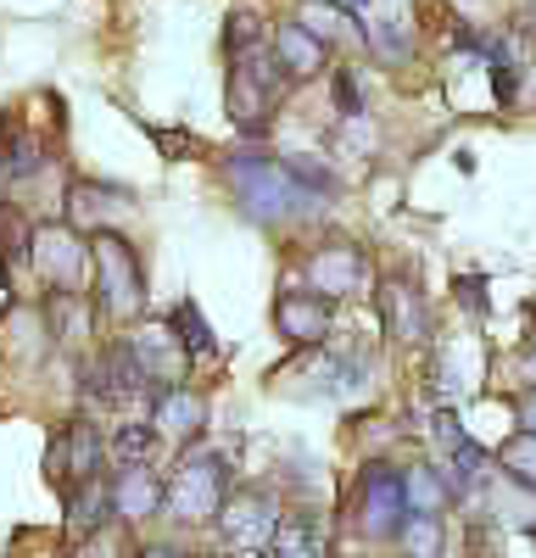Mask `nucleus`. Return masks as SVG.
Segmentation results:
<instances>
[{"label":"nucleus","mask_w":536,"mask_h":558,"mask_svg":"<svg viewBox=\"0 0 536 558\" xmlns=\"http://www.w3.org/2000/svg\"><path fill=\"white\" fill-rule=\"evenodd\" d=\"M141 558H185V553H173V547H151V553H141Z\"/></svg>","instance_id":"obj_22"},{"label":"nucleus","mask_w":536,"mask_h":558,"mask_svg":"<svg viewBox=\"0 0 536 558\" xmlns=\"http://www.w3.org/2000/svg\"><path fill=\"white\" fill-rule=\"evenodd\" d=\"M275 324H280V336L296 341V347H319L330 336V307L313 296V291H280L275 302Z\"/></svg>","instance_id":"obj_8"},{"label":"nucleus","mask_w":536,"mask_h":558,"mask_svg":"<svg viewBox=\"0 0 536 558\" xmlns=\"http://www.w3.org/2000/svg\"><path fill=\"white\" fill-rule=\"evenodd\" d=\"M223 536H230L235 547H268L280 536V525H275V502H268L263 492H241V497H223Z\"/></svg>","instance_id":"obj_6"},{"label":"nucleus","mask_w":536,"mask_h":558,"mask_svg":"<svg viewBox=\"0 0 536 558\" xmlns=\"http://www.w3.org/2000/svg\"><path fill=\"white\" fill-rule=\"evenodd\" d=\"M202 418H207V408H202V397L196 391H162L157 397V430H168V436H179V441H191L196 430H202Z\"/></svg>","instance_id":"obj_13"},{"label":"nucleus","mask_w":536,"mask_h":558,"mask_svg":"<svg viewBox=\"0 0 536 558\" xmlns=\"http://www.w3.org/2000/svg\"><path fill=\"white\" fill-rule=\"evenodd\" d=\"M520 425H525V436H536V391L520 397Z\"/></svg>","instance_id":"obj_21"},{"label":"nucleus","mask_w":536,"mask_h":558,"mask_svg":"<svg viewBox=\"0 0 536 558\" xmlns=\"http://www.w3.org/2000/svg\"><path fill=\"white\" fill-rule=\"evenodd\" d=\"M498 463H503V470H509L520 486H531V492H536V436H525V430H520V436L498 452Z\"/></svg>","instance_id":"obj_18"},{"label":"nucleus","mask_w":536,"mask_h":558,"mask_svg":"<svg viewBox=\"0 0 536 558\" xmlns=\"http://www.w3.org/2000/svg\"><path fill=\"white\" fill-rule=\"evenodd\" d=\"M386 313H391L397 341H425V302H419L414 286H391L386 291Z\"/></svg>","instance_id":"obj_15"},{"label":"nucleus","mask_w":536,"mask_h":558,"mask_svg":"<svg viewBox=\"0 0 536 558\" xmlns=\"http://www.w3.org/2000/svg\"><path fill=\"white\" fill-rule=\"evenodd\" d=\"M151 140L168 151V157H196L202 151V140H191V134H173V129H151Z\"/></svg>","instance_id":"obj_19"},{"label":"nucleus","mask_w":536,"mask_h":558,"mask_svg":"<svg viewBox=\"0 0 536 558\" xmlns=\"http://www.w3.org/2000/svg\"><path fill=\"white\" fill-rule=\"evenodd\" d=\"M157 508H162V481L151 470H118V481H112V514L146 520V514H157Z\"/></svg>","instance_id":"obj_12"},{"label":"nucleus","mask_w":536,"mask_h":558,"mask_svg":"<svg viewBox=\"0 0 536 558\" xmlns=\"http://www.w3.org/2000/svg\"><path fill=\"white\" fill-rule=\"evenodd\" d=\"M357 274H364L357 246H325V252H313V263H307V279H313V291H319V296L357 291Z\"/></svg>","instance_id":"obj_10"},{"label":"nucleus","mask_w":536,"mask_h":558,"mask_svg":"<svg viewBox=\"0 0 536 558\" xmlns=\"http://www.w3.org/2000/svg\"><path fill=\"white\" fill-rule=\"evenodd\" d=\"M402 520H409L402 470H386V463H375V470L364 475V525H369L375 536H391V531H402Z\"/></svg>","instance_id":"obj_7"},{"label":"nucleus","mask_w":536,"mask_h":558,"mask_svg":"<svg viewBox=\"0 0 536 558\" xmlns=\"http://www.w3.org/2000/svg\"><path fill=\"white\" fill-rule=\"evenodd\" d=\"M45 330L57 341H84L96 330V302L84 291H45Z\"/></svg>","instance_id":"obj_11"},{"label":"nucleus","mask_w":536,"mask_h":558,"mask_svg":"<svg viewBox=\"0 0 536 558\" xmlns=\"http://www.w3.org/2000/svg\"><path fill=\"white\" fill-rule=\"evenodd\" d=\"M223 486H230V463L218 452H191L162 481V508H173V520H212L223 508Z\"/></svg>","instance_id":"obj_3"},{"label":"nucleus","mask_w":536,"mask_h":558,"mask_svg":"<svg viewBox=\"0 0 536 558\" xmlns=\"http://www.w3.org/2000/svg\"><path fill=\"white\" fill-rule=\"evenodd\" d=\"M151 441H157V430L151 425H118V436H112V458H118V470H146V458H151Z\"/></svg>","instance_id":"obj_16"},{"label":"nucleus","mask_w":536,"mask_h":558,"mask_svg":"<svg viewBox=\"0 0 536 558\" xmlns=\"http://www.w3.org/2000/svg\"><path fill=\"white\" fill-rule=\"evenodd\" d=\"M268 51H275V62H280L285 78H307V73H319V68H325L330 45L313 34L307 23H280L275 34H268Z\"/></svg>","instance_id":"obj_9"},{"label":"nucleus","mask_w":536,"mask_h":558,"mask_svg":"<svg viewBox=\"0 0 536 558\" xmlns=\"http://www.w3.org/2000/svg\"><path fill=\"white\" fill-rule=\"evenodd\" d=\"M89 279H96V313H107V318H134L141 313V302H146V286H141V263H134V246L123 241V235H96L89 241Z\"/></svg>","instance_id":"obj_1"},{"label":"nucleus","mask_w":536,"mask_h":558,"mask_svg":"<svg viewBox=\"0 0 536 558\" xmlns=\"http://www.w3.org/2000/svg\"><path fill=\"white\" fill-rule=\"evenodd\" d=\"M480 291H486V286H480V279H475V274H464V279H459V302H464V307H470L475 318L486 313V296H480Z\"/></svg>","instance_id":"obj_20"},{"label":"nucleus","mask_w":536,"mask_h":558,"mask_svg":"<svg viewBox=\"0 0 536 558\" xmlns=\"http://www.w3.org/2000/svg\"><path fill=\"white\" fill-rule=\"evenodd\" d=\"M230 62H235L230 68V112L246 134H257V129H268V118H275V107H280L285 73H280L268 45H257V51H246V57H230Z\"/></svg>","instance_id":"obj_2"},{"label":"nucleus","mask_w":536,"mask_h":558,"mask_svg":"<svg viewBox=\"0 0 536 558\" xmlns=\"http://www.w3.org/2000/svg\"><path fill=\"white\" fill-rule=\"evenodd\" d=\"M34 274L45 279L51 291H78V274L89 268V246L78 229L51 223V229H34V252H28Z\"/></svg>","instance_id":"obj_5"},{"label":"nucleus","mask_w":536,"mask_h":558,"mask_svg":"<svg viewBox=\"0 0 536 558\" xmlns=\"http://www.w3.org/2000/svg\"><path fill=\"white\" fill-rule=\"evenodd\" d=\"M101 458H107L101 430L89 425V418H73V425H62L51 436V447H45V475H51L62 492H78L89 481H101Z\"/></svg>","instance_id":"obj_4"},{"label":"nucleus","mask_w":536,"mask_h":558,"mask_svg":"<svg viewBox=\"0 0 536 558\" xmlns=\"http://www.w3.org/2000/svg\"><path fill=\"white\" fill-rule=\"evenodd\" d=\"M168 330H173V341H179V352H185V357H218V341L207 330V318L196 313V302H179L173 318H168Z\"/></svg>","instance_id":"obj_14"},{"label":"nucleus","mask_w":536,"mask_h":558,"mask_svg":"<svg viewBox=\"0 0 536 558\" xmlns=\"http://www.w3.org/2000/svg\"><path fill=\"white\" fill-rule=\"evenodd\" d=\"M341 7H346V12H357V7H369V0H341Z\"/></svg>","instance_id":"obj_23"},{"label":"nucleus","mask_w":536,"mask_h":558,"mask_svg":"<svg viewBox=\"0 0 536 558\" xmlns=\"http://www.w3.org/2000/svg\"><path fill=\"white\" fill-rule=\"evenodd\" d=\"M257 45H268V28H263V17L257 12H230V23H223V51L230 57H246V51H257Z\"/></svg>","instance_id":"obj_17"}]
</instances>
